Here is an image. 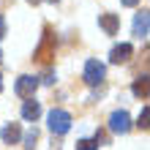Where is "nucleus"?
I'll list each match as a JSON object with an SVG mask.
<instances>
[{"mask_svg":"<svg viewBox=\"0 0 150 150\" xmlns=\"http://www.w3.org/2000/svg\"><path fill=\"white\" fill-rule=\"evenodd\" d=\"M47 120H49V131L52 134H66V131L71 128V115H68L66 109H52L47 115Z\"/></svg>","mask_w":150,"mask_h":150,"instance_id":"f257e3e1","label":"nucleus"},{"mask_svg":"<svg viewBox=\"0 0 150 150\" xmlns=\"http://www.w3.org/2000/svg\"><path fill=\"white\" fill-rule=\"evenodd\" d=\"M104 79H107L104 63H98V60H87V63H85V82L90 87H98V85H104Z\"/></svg>","mask_w":150,"mask_h":150,"instance_id":"f03ea898","label":"nucleus"},{"mask_svg":"<svg viewBox=\"0 0 150 150\" xmlns=\"http://www.w3.org/2000/svg\"><path fill=\"white\" fill-rule=\"evenodd\" d=\"M131 128V117L126 109H115L109 115V131L112 134H126V131Z\"/></svg>","mask_w":150,"mask_h":150,"instance_id":"7ed1b4c3","label":"nucleus"},{"mask_svg":"<svg viewBox=\"0 0 150 150\" xmlns=\"http://www.w3.org/2000/svg\"><path fill=\"white\" fill-rule=\"evenodd\" d=\"M49 57H55V36H52V30L47 28V30H44V41H41V47L36 49V60L47 63Z\"/></svg>","mask_w":150,"mask_h":150,"instance_id":"20e7f679","label":"nucleus"},{"mask_svg":"<svg viewBox=\"0 0 150 150\" xmlns=\"http://www.w3.org/2000/svg\"><path fill=\"white\" fill-rule=\"evenodd\" d=\"M36 87H38V79L25 74V76H19V79H16V85H14V93H16V96H22V98H33Z\"/></svg>","mask_w":150,"mask_h":150,"instance_id":"39448f33","label":"nucleus"},{"mask_svg":"<svg viewBox=\"0 0 150 150\" xmlns=\"http://www.w3.org/2000/svg\"><path fill=\"white\" fill-rule=\"evenodd\" d=\"M131 55H134V47H131V44H117V47H112L109 60H112L115 66H120V63H128Z\"/></svg>","mask_w":150,"mask_h":150,"instance_id":"423d86ee","label":"nucleus"},{"mask_svg":"<svg viewBox=\"0 0 150 150\" xmlns=\"http://www.w3.org/2000/svg\"><path fill=\"white\" fill-rule=\"evenodd\" d=\"M19 137H22L19 123H8V126L0 128V139H3L6 145H16V142H19Z\"/></svg>","mask_w":150,"mask_h":150,"instance_id":"0eeeda50","label":"nucleus"},{"mask_svg":"<svg viewBox=\"0 0 150 150\" xmlns=\"http://www.w3.org/2000/svg\"><path fill=\"white\" fill-rule=\"evenodd\" d=\"M98 25L107 30V36H115L117 28H120V19H117V14H101L98 16Z\"/></svg>","mask_w":150,"mask_h":150,"instance_id":"6e6552de","label":"nucleus"},{"mask_svg":"<svg viewBox=\"0 0 150 150\" xmlns=\"http://www.w3.org/2000/svg\"><path fill=\"white\" fill-rule=\"evenodd\" d=\"M38 115H41V104H38V101L28 98V101L22 104V117H25V120H33V123H36Z\"/></svg>","mask_w":150,"mask_h":150,"instance_id":"1a4fd4ad","label":"nucleus"},{"mask_svg":"<svg viewBox=\"0 0 150 150\" xmlns=\"http://www.w3.org/2000/svg\"><path fill=\"white\" fill-rule=\"evenodd\" d=\"M134 36L137 38H145L147 36V11L137 14V19H134Z\"/></svg>","mask_w":150,"mask_h":150,"instance_id":"9d476101","label":"nucleus"},{"mask_svg":"<svg viewBox=\"0 0 150 150\" xmlns=\"http://www.w3.org/2000/svg\"><path fill=\"white\" fill-rule=\"evenodd\" d=\"M134 96L142 98V101H147V76H139L134 82Z\"/></svg>","mask_w":150,"mask_h":150,"instance_id":"9b49d317","label":"nucleus"},{"mask_svg":"<svg viewBox=\"0 0 150 150\" xmlns=\"http://www.w3.org/2000/svg\"><path fill=\"white\" fill-rule=\"evenodd\" d=\"M36 142H38V131H36V128H30L28 134H25V147L33 150V147H36Z\"/></svg>","mask_w":150,"mask_h":150,"instance_id":"f8f14e48","label":"nucleus"},{"mask_svg":"<svg viewBox=\"0 0 150 150\" xmlns=\"http://www.w3.org/2000/svg\"><path fill=\"white\" fill-rule=\"evenodd\" d=\"M76 150H98V145H96V139H79Z\"/></svg>","mask_w":150,"mask_h":150,"instance_id":"ddd939ff","label":"nucleus"},{"mask_svg":"<svg viewBox=\"0 0 150 150\" xmlns=\"http://www.w3.org/2000/svg\"><path fill=\"white\" fill-rule=\"evenodd\" d=\"M137 126L142 128V131H147V107H142V115H139V120H137Z\"/></svg>","mask_w":150,"mask_h":150,"instance_id":"4468645a","label":"nucleus"},{"mask_svg":"<svg viewBox=\"0 0 150 150\" xmlns=\"http://www.w3.org/2000/svg\"><path fill=\"white\" fill-rule=\"evenodd\" d=\"M3 36H6V19L0 16V38H3Z\"/></svg>","mask_w":150,"mask_h":150,"instance_id":"2eb2a0df","label":"nucleus"},{"mask_svg":"<svg viewBox=\"0 0 150 150\" xmlns=\"http://www.w3.org/2000/svg\"><path fill=\"white\" fill-rule=\"evenodd\" d=\"M137 3H139V0H123V6H128V8H131V6H137Z\"/></svg>","mask_w":150,"mask_h":150,"instance_id":"dca6fc26","label":"nucleus"},{"mask_svg":"<svg viewBox=\"0 0 150 150\" xmlns=\"http://www.w3.org/2000/svg\"><path fill=\"white\" fill-rule=\"evenodd\" d=\"M28 3H33V6H36V3H41V0H28Z\"/></svg>","mask_w":150,"mask_h":150,"instance_id":"f3484780","label":"nucleus"},{"mask_svg":"<svg viewBox=\"0 0 150 150\" xmlns=\"http://www.w3.org/2000/svg\"><path fill=\"white\" fill-rule=\"evenodd\" d=\"M0 90H3V76H0Z\"/></svg>","mask_w":150,"mask_h":150,"instance_id":"a211bd4d","label":"nucleus"},{"mask_svg":"<svg viewBox=\"0 0 150 150\" xmlns=\"http://www.w3.org/2000/svg\"><path fill=\"white\" fill-rule=\"evenodd\" d=\"M0 63H3V52H0Z\"/></svg>","mask_w":150,"mask_h":150,"instance_id":"6ab92c4d","label":"nucleus"},{"mask_svg":"<svg viewBox=\"0 0 150 150\" xmlns=\"http://www.w3.org/2000/svg\"><path fill=\"white\" fill-rule=\"evenodd\" d=\"M49 3H60V0H49Z\"/></svg>","mask_w":150,"mask_h":150,"instance_id":"aec40b11","label":"nucleus"}]
</instances>
